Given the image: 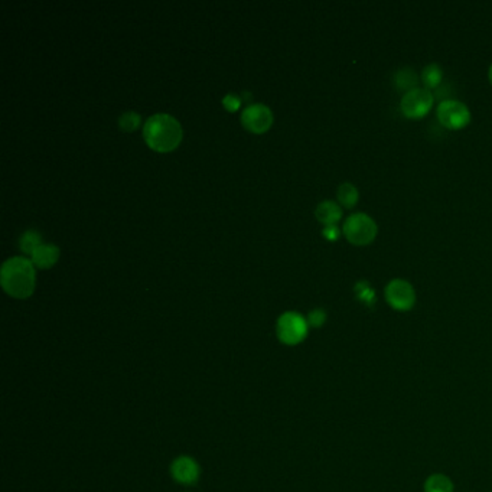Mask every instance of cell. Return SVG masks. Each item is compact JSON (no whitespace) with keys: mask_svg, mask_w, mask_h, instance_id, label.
<instances>
[{"mask_svg":"<svg viewBox=\"0 0 492 492\" xmlns=\"http://www.w3.org/2000/svg\"><path fill=\"white\" fill-rule=\"evenodd\" d=\"M342 233L353 246L361 247L368 246L375 240L379 234V227L370 215L357 213L345 220L342 225Z\"/></svg>","mask_w":492,"mask_h":492,"instance_id":"3957f363","label":"cell"},{"mask_svg":"<svg viewBox=\"0 0 492 492\" xmlns=\"http://www.w3.org/2000/svg\"><path fill=\"white\" fill-rule=\"evenodd\" d=\"M306 321H308L309 328H321L327 322V312L321 308L313 309L308 313Z\"/></svg>","mask_w":492,"mask_h":492,"instance_id":"ac0fdd59","label":"cell"},{"mask_svg":"<svg viewBox=\"0 0 492 492\" xmlns=\"http://www.w3.org/2000/svg\"><path fill=\"white\" fill-rule=\"evenodd\" d=\"M182 134L181 123L166 113L151 115L143 127V137L148 146L162 153L175 149L182 140Z\"/></svg>","mask_w":492,"mask_h":492,"instance_id":"7a4b0ae2","label":"cell"},{"mask_svg":"<svg viewBox=\"0 0 492 492\" xmlns=\"http://www.w3.org/2000/svg\"><path fill=\"white\" fill-rule=\"evenodd\" d=\"M488 78H489V82H491V85H492V64H491L489 71H488Z\"/></svg>","mask_w":492,"mask_h":492,"instance_id":"44dd1931","label":"cell"},{"mask_svg":"<svg viewBox=\"0 0 492 492\" xmlns=\"http://www.w3.org/2000/svg\"><path fill=\"white\" fill-rule=\"evenodd\" d=\"M309 325L306 317H303L301 313L289 310L279 316L276 324V334L282 343L295 346L303 342L308 336Z\"/></svg>","mask_w":492,"mask_h":492,"instance_id":"277c9868","label":"cell"},{"mask_svg":"<svg viewBox=\"0 0 492 492\" xmlns=\"http://www.w3.org/2000/svg\"><path fill=\"white\" fill-rule=\"evenodd\" d=\"M140 125V114L136 111H125L119 118V126L125 132H133Z\"/></svg>","mask_w":492,"mask_h":492,"instance_id":"e0dca14e","label":"cell"},{"mask_svg":"<svg viewBox=\"0 0 492 492\" xmlns=\"http://www.w3.org/2000/svg\"><path fill=\"white\" fill-rule=\"evenodd\" d=\"M394 81H396V87H397V90L403 92L404 94L417 89V84H419V77L417 74L412 70V68H401L396 72V77H394Z\"/></svg>","mask_w":492,"mask_h":492,"instance_id":"4fadbf2b","label":"cell"},{"mask_svg":"<svg viewBox=\"0 0 492 492\" xmlns=\"http://www.w3.org/2000/svg\"><path fill=\"white\" fill-rule=\"evenodd\" d=\"M60 258V248L53 244H41L32 253V263L39 269L52 267Z\"/></svg>","mask_w":492,"mask_h":492,"instance_id":"30bf717a","label":"cell"},{"mask_svg":"<svg viewBox=\"0 0 492 492\" xmlns=\"http://www.w3.org/2000/svg\"><path fill=\"white\" fill-rule=\"evenodd\" d=\"M387 303L398 312L412 310L416 305V292L410 282L403 279H393L384 289Z\"/></svg>","mask_w":492,"mask_h":492,"instance_id":"52a82bcc","label":"cell"},{"mask_svg":"<svg viewBox=\"0 0 492 492\" xmlns=\"http://www.w3.org/2000/svg\"><path fill=\"white\" fill-rule=\"evenodd\" d=\"M0 283L4 291L16 299H26L35 291L37 273L32 260L26 257H12L0 270Z\"/></svg>","mask_w":492,"mask_h":492,"instance_id":"6da1fadb","label":"cell"},{"mask_svg":"<svg viewBox=\"0 0 492 492\" xmlns=\"http://www.w3.org/2000/svg\"><path fill=\"white\" fill-rule=\"evenodd\" d=\"M443 81V71L442 67L438 64H429L422 71V82L424 89L435 90Z\"/></svg>","mask_w":492,"mask_h":492,"instance_id":"9a60e30c","label":"cell"},{"mask_svg":"<svg viewBox=\"0 0 492 492\" xmlns=\"http://www.w3.org/2000/svg\"><path fill=\"white\" fill-rule=\"evenodd\" d=\"M41 234L38 233V231L35 229H27L26 233H23L20 236V240H19V247L23 253L26 254H31L41 246Z\"/></svg>","mask_w":492,"mask_h":492,"instance_id":"2e32d148","label":"cell"},{"mask_svg":"<svg viewBox=\"0 0 492 492\" xmlns=\"http://www.w3.org/2000/svg\"><path fill=\"white\" fill-rule=\"evenodd\" d=\"M322 236L329 241H335L339 237V228L336 225H328L324 228Z\"/></svg>","mask_w":492,"mask_h":492,"instance_id":"ffe728a7","label":"cell"},{"mask_svg":"<svg viewBox=\"0 0 492 492\" xmlns=\"http://www.w3.org/2000/svg\"><path fill=\"white\" fill-rule=\"evenodd\" d=\"M336 198H338V202L343 208L351 210V208H354L357 206V202L360 199V194H358V189L353 184L345 182V184H341L338 187Z\"/></svg>","mask_w":492,"mask_h":492,"instance_id":"5bb4252c","label":"cell"},{"mask_svg":"<svg viewBox=\"0 0 492 492\" xmlns=\"http://www.w3.org/2000/svg\"><path fill=\"white\" fill-rule=\"evenodd\" d=\"M423 489L424 492H453L455 485L445 474H431L426 478Z\"/></svg>","mask_w":492,"mask_h":492,"instance_id":"7c38bea8","label":"cell"},{"mask_svg":"<svg viewBox=\"0 0 492 492\" xmlns=\"http://www.w3.org/2000/svg\"><path fill=\"white\" fill-rule=\"evenodd\" d=\"M438 120L449 130H460L471 123V111L462 101L442 100L436 110Z\"/></svg>","mask_w":492,"mask_h":492,"instance_id":"8992f818","label":"cell"},{"mask_svg":"<svg viewBox=\"0 0 492 492\" xmlns=\"http://www.w3.org/2000/svg\"><path fill=\"white\" fill-rule=\"evenodd\" d=\"M241 104V99L236 94H227L224 99H222V106L225 107V110L228 111H236L239 110Z\"/></svg>","mask_w":492,"mask_h":492,"instance_id":"d6986e66","label":"cell"},{"mask_svg":"<svg viewBox=\"0 0 492 492\" xmlns=\"http://www.w3.org/2000/svg\"><path fill=\"white\" fill-rule=\"evenodd\" d=\"M433 101H435V96L430 90L424 89V87H417V89L403 94L400 108L408 119L417 120L429 114L433 107Z\"/></svg>","mask_w":492,"mask_h":492,"instance_id":"5b68a950","label":"cell"},{"mask_svg":"<svg viewBox=\"0 0 492 492\" xmlns=\"http://www.w3.org/2000/svg\"><path fill=\"white\" fill-rule=\"evenodd\" d=\"M315 215L317 221L325 224V227L336 225V222L342 218V210L335 201H324L316 207Z\"/></svg>","mask_w":492,"mask_h":492,"instance_id":"8fae6325","label":"cell"},{"mask_svg":"<svg viewBox=\"0 0 492 492\" xmlns=\"http://www.w3.org/2000/svg\"><path fill=\"white\" fill-rule=\"evenodd\" d=\"M491 492H492V491H491Z\"/></svg>","mask_w":492,"mask_h":492,"instance_id":"7402d4cb","label":"cell"},{"mask_svg":"<svg viewBox=\"0 0 492 492\" xmlns=\"http://www.w3.org/2000/svg\"><path fill=\"white\" fill-rule=\"evenodd\" d=\"M170 475L175 482L185 486H192L199 481L201 467L194 458L182 455L170 464Z\"/></svg>","mask_w":492,"mask_h":492,"instance_id":"9c48e42d","label":"cell"},{"mask_svg":"<svg viewBox=\"0 0 492 492\" xmlns=\"http://www.w3.org/2000/svg\"><path fill=\"white\" fill-rule=\"evenodd\" d=\"M241 123L253 133H263L267 132L273 123V113L266 104L254 103L243 110Z\"/></svg>","mask_w":492,"mask_h":492,"instance_id":"ba28073f","label":"cell"}]
</instances>
